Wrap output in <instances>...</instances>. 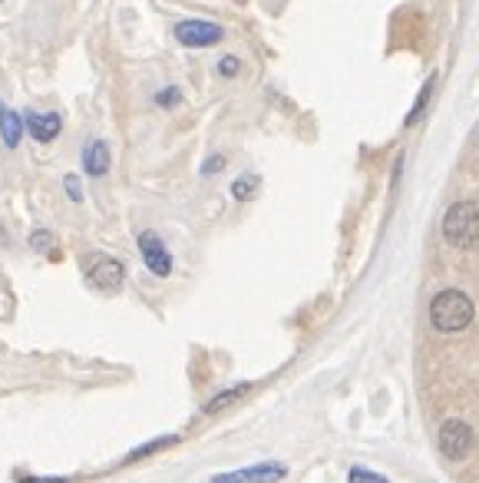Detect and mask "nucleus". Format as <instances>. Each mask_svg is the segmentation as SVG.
Returning a JSON list of instances; mask_svg holds the SVG:
<instances>
[{"label":"nucleus","instance_id":"nucleus-19","mask_svg":"<svg viewBox=\"0 0 479 483\" xmlns=\"http://www.w3.org/2000/svg\"><path fill=\"white\" fill-rule=\"evenodd\" d=\"M222 165H225V156H215V159H208V163H205L202 173H205V175H208V173H218Z\"/></svg>","mask_w":479,"mask_h":483},{"label":"nucleus","instance_id":"nucleus-20","mask_svg":"<svg viewBox=\"0 0 479 483\" xmlns=\"http://www.w3.org/2000/svg\"><path fill=\"white\" fill-rule=\"evenodd\" d=\"M21 483H67V477H27Z\"/></svg>","mask_w":479,"mask_h":483},{"label":"nucleus","instance_id":"nucleus-2","mask_svg":"<svg viewBox=\"0 0 479 483\" xmlns=\"http://www.w3.org/2000/svg\"><path fill=\"white\" fill-rule=\"evenodd\" d=\"M443 238L457 248L479 246V206L473 202H457L443 216Z\"/></svg>","mask_w":479,"mask_h":483},{"label":"nucleus","instance_id":"nucleus-11","mask_svg":"<svg viewBox=\"0 0 479 483\" xmlns=\"http://www.w3.org/2000/svg\"><path fill=\"white\" fill-rule=\"evenodd\" d=\"M248 391V384H238V388H228V391H222V394H215L212 401L205 404V411L208 414H215V411H222V407H228V404H235L242 394Z\"/></svg>","mask_w":479,"mask_h":483},{"label":"nucleus","instance_id":"nucleus-12","mask_svg":"<svg viewBox=\"0 0 479 483\" xmlns=\"http://www.w3.org/2000/svg\"><path fill=\"white\" fill-rule=\"evenodd\" d=\"M258 189V175H245V179H238L232 185V196L235 199H252V192Z\"/></svg>","mask_w":479,"mask_h":483},{"label":"nucleus","instance_id":"nucleus-18","mask_svg":"<svg viewBox=\"0 0 479 483\" xmlns=\"http://www.w3.org/2000/svg\"><path fill=\"white\" fill-rule=\"evenodd\" d=\"M63 185H67V192H70V199H73V202H83L80 179H76V175H67V179H63Z\"/></svg>","mask_w":479,"mask_h":483},{"label":"nucleus","instance_id":"nucleus-7","mask_svg":"<svg viewBox=\"0 0 479 483\" xmlns=\"http://www.w3.org/2000/svg\"><path fill=\"white\" fill-rule=\"evenodd\" d=\"M139 252H143V262L153 275L165 278L173 272V255H169V248L163 246V238L155 236V232H143L139 236Z\"/></svg>","mask_w":479,"mask_h":483},{"label":"nucleus","instance_id":"nucleus-10","mask_svg":"<svg viewBox=\"0 0 479 483\" xmlns=\"http://www.w3.org/2000/svg\"><path fill=\"white\" fill-rule=\"evenodd\" d=\"M21 133H23V120L13 110L0 106V136H4V146L7 149H17L21 146Z\"/></svg>","mask_w":479,"mask_h":483},{"label":"nucleus","instance_id":"nucleus-1","mask_svg":"<svg viewBox=\"0 0 479 483\" xmlns=\"http://www.w3.org/2000/svg\"><path fill=\"white\" fill-rule=\"evenodd\" d=\"M430 321H433V328L443 331V335L463 331L469 321H473V301H469L466 291L447 288V291H439L437 299L430 301Z\"/></svg>","mask_w":479,"mask_h":483},{"label":"nucleus","instance_id":"nucleus-16","mask_svg":"<svg viewBox=\"0 0 479 483\" xmlns=\"http://www.w3.org/2000/svg\"><path fill=\"white\" fill-rule=\"evenodd\" d=\"M50 246H53L50 232H43V228H40V232H33V236H31V248H37V252H47Z\"/></svg>","mask_w":479,"mask_h":483},{"label":"nucleus","instance_id":"nucleus-15","mask_svg":"<svg viewBox=\"0 0 479 483\" xmlns=\"http://www.w3.org/2000/svg\"><path fill=\"white\" fill-rule=\"evenodd\" d=\"M238 70H242V63H238V57H225V60L218 63V73H222L225 80H232V76H238Z\"/></svg>","mask_w":479,"mask_h":483},{"label":"nucleus","instance_id":"nucleus-3","mask_svg":"<svg viewBox=\"0 0 479 483\" xmlns=\"http://www.w3.org/2000/svg\"><path fill=\"white\" fill-rule=\"evenodd\" d=\"M86 278H90V285L100 288V291H120L126 282V265L120 258L90 255L86 258Z\"/></svg>","mask_w":479,"mask_h":483},{"label":"nucleus","instance_id":"nucleus-13","mask_svg":"<svg viewBox=\"0 0 479 483\" xmlns=\"http://www.w3.org/2000/svg\"><path fill=\"white\" fill-rule=\"evenodd\" d=\"M350 483H387V477L374 470H364V467H354V470H350Z\"/></svg>","mask_w":479,"mask_h":483},{"label":"nucleus","instance_id":"nucleus-4","mask_svg":"<svg viewBox=\"0 0 479 483\" xmlns=\"http://www.w3.org/2000/svg\"><path fill=\"white\" fill-rule=\"evenodd\" d=\"M173 33L182 47H192V50L212 47V43H218L225 37L222 27H218V23H208V21H179Z\"/></svg>","mask_w":479,"mask_h":483},{"label":"nucleus","instance_id":"nucleus-8","mask_svg":"<svg viewBox=\"0 0 479 483\" xmlns=\"http://www.w3.org/2000/svg\"><path fill=\"white\" fill-rule=\"evenodd\" d=\"M23 130H31V136L37 143H53L63 130V116L60 113H27Z\"/></svg>","mask_w":479,"mask_h":483},{"label":"nucleus","instance_id":"nucleus-6","mask_svg":"<svg viewBox=\"0 0 479 483\" xmlns=\"http://www.w3.org/2000/svg\"><path fill=\"white\" fill-rule=\"evenodd\" d=\"M288 477V467L281 463H258V467H245V470L218 473L212 483H278Z\"/></svg>","mask_w":479,"mask_h":483},{"label":"nucleus","instance_id":"nucleus-17","mask_svg":"<svg viewBox=\"0 0 479 483\" xmlns=\"http://www.w3.org/2000/svg\"><path fill=\"white\" fill-rule=\"evenodd\" d=\"M169 443H175V437H165V441H153V443H146V447H139V451H133V457H129V461H136V457H146V453L159 451V447H169Z\"/></svg>","mask_w":479,"mask_h":483},{"label":"nucleus","instance_id":"nucleus-9","mask_svg":"<svg viewBox=\"0 0 479 483\" xmlns=\"http://www.w3.org/2000/svg\"><path fill=\"white\" fill-rule=\"evenodd\" d=\"M83 169H86V175H93V179H100V175L110 173V146L102 143V139H93V143L86 146V153H83Z\"/></svg>","mask_w":479,"mask_h":483},{"label":"nucleus","instance_id":"nucleus-5","mask_svg":"<svg viewBox=\"0 0 479 483\" xmlns=\"http://www.w3.org/2000/svg\"><path fill=\"white\" fill-rule=\"evenodd\" d=\"M473 447V427L466 421H447L439 427V451L447 461H463Z\"/></svg>","mask_w":479,"mask_h":483},{"label":"nucleus","instance_id":"nucleus-14","mask_svg":"<svg viewBox=\"0 0 479 483\" xmlns=\"http://www.w3.org/2000/svg\"><path fill=\"white\" fill-rule=\"evenodd\" d=\"M179 100H182V93L175 90V86H169V90H159V93H155V103L165 106V110H169V106H175Z\"/></svg>","mask_w":479,"mask_h":483}]
</instances>
